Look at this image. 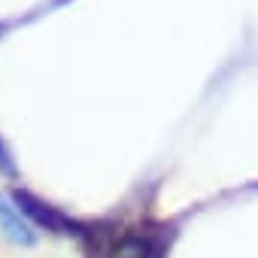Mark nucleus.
<instances>
[{"mask_svg": "<svg viewBox=\"0 0 258 258\" xmlns=\"http://www.w3.org/2000/svg\"><path fill=\"white\" fill-rule=\"evenodd\" d=\"M0 234H4L13 246H22V249H31L40 240V231L19 210V204L13 201V195H4V191H0Z\"/></svg>", "mask_w": 258, "mask_h": 258, "instance_id": "3", "label": "nucleus"}, {"mask_svg": "<svg viewBox=\"0 0 258 258\" xmlns=\"http://www.w3.org/2000/svg\"><path fill=\"white\" fill-rule=\"evenodd\" d=\"M176 228L167 222H140L118 231L115 258H170Z\"/></svg>", "mask_w": 258, "mask_h": 258, "instance_id": "2", "label": "nucleus"}, {"mask_svg": "<svg viewBox=\"0 0 258 258\" xmlns=\"http://www.w3.org/2000/svg\"><path fill=\"white\" fill-rule=\"evenodd\" d=\"M0 176L4 179H19V161L10 149V143L4 140V134H0Z\"/></svg>", "mask_w": 258, "mask_h": 258, "instance_id": "4", "label": "nucleus"}, {"mask_svg": "<svg viewBox=\"0 0 258 258\" xmlns=\"http://www.w3.org/2000/svg\"><path fill=\"white\" fill-rule=\"evenodd\" d=\"M13 201L19 204V210L31 219V225L40 231V234H52V237H70V240H79L88 228V222L70 216L67 210L55 207L52 201L34 195L31 188H13Z\"/></svg>", "mask_w": 258, "mask_h": 258, "instance_id": "1", "label": "nucleus"}]
</instances>
